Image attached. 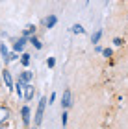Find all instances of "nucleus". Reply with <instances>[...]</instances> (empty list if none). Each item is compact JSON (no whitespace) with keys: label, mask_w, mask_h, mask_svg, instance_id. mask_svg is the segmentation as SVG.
Here are the masks:
<instances>
[{"label":"nucleus","mask_w":128,"mask_h":129,"mask_svg":"<svg viewBox=\"0 0 128 129\" xmlns=\"http://www.w3.org/2000/svg\"><path fill=\"white\" fill-rule=\"evenodd\" d=\"M54 102H56V92H52V94H50V98H48V105H52Z\"/></svg>","instance_id":"obj_22"},{"label":"nucleus","mask_w":128,"mask_h":129,"mask_svg":"<svg viewBox=\"0 0 128 129\" xmlns=\"http://www.w3.org/2000/svg\"><path fill=\"white\" fill-rule=\"evenodd\" d=\"M67 118H69V113H67V109H61V125H63V127L67 125Z\"/></svg>","instance_id":"obj_17"},{"label":"nucleus","mask_w":128,"mask_h":129,"mask_svg":"<svg viewBox=\"0 0 128 129\" xmlns=\"http://www.w3.org/2000/svg\"><path fill=\"white\" fill-rule=\"evenodd\" d=\"M11 116V111L6 107V105H0V124H6Z\"/></svg>","instance_id":"obj_7"},{"label":"nucleus","mask_w":128,"mask_h":129,"mask_svg":"<svg viewBox=\"0 0 128 129\" xmlns=\"http://www.w3.org/2000/svg\"><path fill=\"white\" fill-rule=\"evenodd\" d=\"M61 109H69V107H72V92H71V89H65L63 90V96H61Z\"/></svg>","instance_id":"obj_3"},{"label":"nucleus","mask_w":128,"mask_h":129,"mask_svg":"<svg viewBox=\"0 0 128 129\" xmlns=\"http://www.w3.org/2000/svg\"><path fill=\"white\" fill-rule=\"evenodd\" d=\"M21 118H22V125L24 127H30L32 125V109L24 105V107L21 109Z\"/></svg>","instance_id":"obj_2"},{"label":"nucleus","mask_w":128,"mask_h":129,"mask_svg":"<svg viewBox=\"0 0 128 129\" xmlns=\"http://www.w3.org/2000/svg\"><path fill=\"white\" fill-rule=\"evenodd\" d=\"M58 24V17L54 15V13H50L48 17H46L45 19V28H48V30H52V28H54Z\"/></svg>","instance_id":"obj_10"},{"label":"nucleus","mask_w":128,"mask_h":129,"mask_svg":"<svg viewBox=\"0 0 128 129\" xmlns=\"http://www.w3.org/2000/svg\"><path fill=\"white\" fill-rule=\"evenodd\" d=\"M100 39H102V30H97L95 33L91 35V43L93 44H98V43H100Z\"/></svg>","instance_id":"obj_16"},{"label":"nucleus","mask_w":128,"mask_h":129,"mask_svg":"<svg viewBox=\"0 0 128 129\" xmlns=\"http://www.w3.org/2000/svg\"><path fill=\"white\" fill-rule=\"evenodd\" d=\"M46 67H48V68H54V67H56V57H48V59H46Z\"/></svg>","instance_id":"obj_19"},{"label":"nucleus","mask_w":128,"mask_h":129,"mask_svg":"<svg viewBox=\"0 0 128 129\" xmlns=\"http://www.w3.org/2000/svg\"><path fill=\"white\" fill-rule=\"evenodd\" d=\"M28 43H30V44H32V46H33L35 50H41V48H43V43H41V41H39V39L35 37V35L28 37Z\"/></svg>","instance_id":"obj_11"},{"label":"nucleus","mask_w":128,"mask_h":129,"mask_svg":"<svg viewBox=\"0 0 128 129\" xmlns=\"http://www.w3.org/2000/svg\"><path fill=\"white\" fill-rule=\"evenodd\" d=\"M22 35H26V37H32V35H35V24H26L24 30H22Z\"/></svg>","instance_id":"obj_12"},{"label":"nucleus","mask_w":128,"mask_h":129,"mask_svg":"<svg viewBox=\"0 0 128 129\" xmlns=\"http://www.w3.org/2000/svg\"><path fill=\"white\" fill-rule=\"evenodd\" d=\"M46 103H48L46 96H41V98H39V102H37V109H35V118H33V125H35V127H41V124H43V116H45Z\"/></svg>","instance_id":"obj_1"},{"label":"nucleus","mask_w":128,"mask_h":129,"mask_svg":"<svg viewBox=\"0 0 128 129\" xmlns=\"http://www.w3.org/2000/svg\"><path fill=\"white\" fill-rule=\"evenodd\" d=\"M24 81H22L21 78L17 79V83H15V92H17V96H19L21 100H24Z\"/></svg>","instance_id":"obj_8"},{"label":"nucleus","mask_w":128,"mask_h":129,"mask_svg":"<svg viewBox=\"0 0 128 129\" xmlns=\"http://www.w3.org/2000/svg\"><path fill=\"white\" fill-rule=\"evenodd\" d=\"M19 78L24 81V83H33V72H30V70H22V72L19 74Z\"/></svg>","instance_id":"obj_9"},{"label":"nucleus","mask_w":128,"mask_h":129,"mask_svg":"<svg viewBox=\"0 0 128 129\" xmlns=\"http://www.w3.org/2000/svg\"><path fill=\"white\" fill-rule=\"evenodd\" d=\"M71 31H72V33H76V35H84V33H85V28L80 24V22H76V24H72V26H71Z\"/></svg>","instance_id":"obj_14"},{"label":"nucleus","mask_w":128,"mask_h":129,"mask_svg":"<svg viewBox=\"0 0 128 129\" xmlns=\"http://www.w3.org/2000/svg\"><path fill=\"white\" fill-rule=\"evenodd\" d=\"M33 94H35V87H33V83H26L24 85V102H32Z\"/></svg>","instance_id":"obj_6"},{"label":"nucleus","mask_w":128,"mask_h":129,"mask_svg":"<svg viewBox=\"0 0 128 129\" xmlns=\"http://www.w3.org/2000/svg\"><path fill=\"white\" fill-rule=\"evenodd\" d=\"M9 54H11V52L8 50V46L2 43V44H0V55H2V59H4L6 64H8V57H9Z\"/></svg>","instance_id":"obj_13"},{"label":"nucleus","mask_w":128,"mask_h":129,"mask_svg":"<svg viewBox=\"0 0 128 129\" xmlns=\"http://www.w3.org/2000/svg\"><path fill=\"white\" fill-rule=\"evenodd\" d=\"M26 43H28V37H26V35H22V37H19V39L15 41L13 50H15V52H19V54H22V52H24V46H26Z\"/></svg>","instance_id":"obj_5"},{"label":"nucleus","mask_w":128,"mask_h":129,"mask_svg":"<svg viewBox=\"0 0 128 129\" xmlns=\"http://www.w3.org/2000/svg\"><path fill=\"white\" fill-rule=\"evenodd\" d=\"M102 50H104V48H102L100 44H95V52H97V54H102Z\"/></svg>","instance_id":"obj_23"},{"label":"nucleus","mask_w":128,"mask_h":129,"mask_svg":"<svg viewBox=\"0 0 128 129\" xmlns=\"http://www.w3.org/2000/svg\"><path fill=\"white\" fill-rule=\"evenodd\" d=\"M2 81L8 87V90H15V83H13V78H11L9 70H2Z\"/></svg>","instance_id":"obj_4"},{"label":"nucleus","mask_w":128,"mask_h":129,"mask_svg":"<svg viewBox=\"0 0 128 129\" xmlns=\"http://www.w3.org/2000/svg\"><path fill=\"white\" fill-rule=\"evenodd\" d=\"M21 63H22V67H24V68H28V67H30V63H32V55L22 52V54H21Z\"/></svg>","instance_id":"obj_15"},{"label":"nucleus","mask_w":128,"mask_h":129,"mask_svg":"<svg viewBox=\"0 0 128 129\" xmlns=\"http://www.w3.org/2000/svg\"><path fill=\"white\" fill-rule=\"evenodd\" d=\"M102 55H104V57H112V55H113V50H112V48H104V50H102Z\"/></svg>","instance_id":"obj_20"},{"label":"nucleus","mask_w":128,"mask_h":129,"mask_svg":"<svg viewBox=\"0 0 128 129\" xmlns=\"http://www.w3.org/2000/svg\"><path fill=\"white\" fill-rule=\"evenodd\" d=\"M17 59H19V52H11V54H9V57H8V63H11V61H17Z\"/></svg>","instance_id":"obj_18"},{"label":"nucleus","mask_w":128,"mask_h":129,"mask_svg":"<svg viewBox=\"0 0 128 129\" xmlns=\"http://www.w3.org/2000/svg\"><path fill=\"white\" fill-rule=\"evenodd\" d=\"M113 44H115V46H123V44H124V39L115 37V39H113Z\"/></svg>","instance_id":"obj_21"}]
</instances>
